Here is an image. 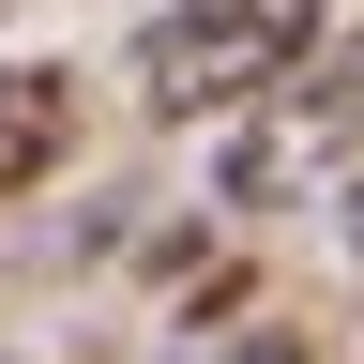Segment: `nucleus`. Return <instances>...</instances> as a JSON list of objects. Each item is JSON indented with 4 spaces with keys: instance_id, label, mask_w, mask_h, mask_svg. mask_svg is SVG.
Returning <instances> with one entry per match:
<instances>
[{
    "instance_id": "f257e3e1",
    "label": "nucleus",
    "mask_w": 364,
    "mask_h": 364,
    "mask_svg": "<svg viewBox=\"0 0 364 364\" xmlns=\"http://www.w3.org/2000/svg\"><path fill=\"white\" fill-rule=\"evenodd\" d=\"M334 0H167L136 31V107L152 122H213V107H258L273 76L318 61Z\"/></svg>"
},
{
    "instance_id": "f03ea898",
    "label": "nucleus",
    "mask_w": 364,
    "mask_h": 364,
    "mask_svg": "<svg viewBox=\"0 0 364 364\" xmlns=\"http://www.w3.org/2000/svg\"><path fill=\"white\" fill-rule=\"evenodd\" d=\"M61 152H76V91L46 61H0V198H31Z\"/></svg>"
}]
</instances>
